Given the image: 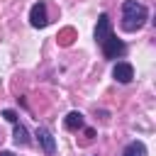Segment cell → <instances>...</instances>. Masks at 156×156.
<instances>
[{
    "label": "cell",
    "instance_id": "8992f818",
    "mask_svg": "<svg viewBox=\"0 0 156 156\" xmlns=\"http://www.w3.org/2000/svg\"><path fill=\"white\" fill-rule=\"evenodd\" d=\"M37 139H39L44 154L54 156V151H56V141H54V136H51V132H49L46 127H39V129H37Z\"/></svg>",
    "mask_w": 156,
    "mask_h": 156
},
{
    "label": "cell",
    "instance_id": "6da1fadb",
    "mask_svg": "<svg viewBox=\"0 0 156 156\" xmlns=\"http://www.w3.org/2000/svg\"><path fill=\"white\" fill-rule=\"evenodd\" d=\"M146 20H149L146 5H141L139 0H124L122 2V29L136 32L146 24Z\"/></svg>",
    "mask_w": 156,
    "mask_h": 156
},
{
    "label": "cell",
    "instance_id": "30bf717a",
    "mask_svg": "<svg viewBox=\"0 0 156 156\" xmlns=\"http://www.w3.org/2000/svg\"><path fill=\"white\" fill-rule=\"evenodd\" d=\"M2 117H5L7 122H12V124H15V122H20V119H17V112H15V110H2Z\"/></svg>",
    "mask_w": 156,
    "mask_h": 156
},
{
    "label": "cell",
    "instance_id": "3957f363",
    "mask_svg": "<svg viewBox=\"0 0 156 156\" xmlns=\"http://www.w3.org/2000/svg\"><path fill=\"white\" fill-rule=\"evenodd\" d=\"M29 22H32V27H37V29L49 24L46 5H44V2H34V5H32V10H29Z\"/></svg>",
    "mask_w": 156,
    "mask_h": 156
},
{
    "label": "cell",
    "instance_id": "ba28073f",
    "mask_svg": "<svg viewBox=\"0 0 156 156\" xmlns=\"http://www.w3.org/2000/svg\"><path fill=\"white\" fill-rule=\"evenodd\" d=\"M122 156H146V146H144V141H129L127 149L122 151Z\"/></svg>",
    "mask_w": 156,
    "mask_h": 156
},
{
    "label": "cell",
    "instance_id": "7a4b0ae2",
    "mask_svg": "<svg viewBox=\"0 0 156 156\" xmlns=\"http://www.w3.org/2000/svg\"><path fill=\"white\" fill-rule=\"evenodd\" d=\"M100 46H102V56H105V58H119V56H124V51H127L124 41L117 39L115 34H110Z\"/></svg>",
    "mask_w": 156,
    "mask_h": 156
},
{
    "label": "cell",
    "instance_id": "5b68a950",
    "mask_svg": "<svg viewBox=\"0 0 156 156\" xmlns=\"http://www.w3.org/2000/svg\"><path fill=\"white\" fill-rule=\"evenodd\" d=\"M112 76H115V80H117V83H132V78H134V68H132V63L119 61V63H115Z\"/></svg>",
    "mask_w": 156,
    "mask_h": 156
},
{
    "label": "cell",
    "instance_id": "9c48e42d",
    "mask_svg": "<svg viewBox=\"0 0 156 156\" xmlns=\"http://www.w3.org/2000/svg\"><path fill=\"white\" fill-rule=\"evenodd\" d=\"M15 141H17V144H22V146H27V144H29V134H27L24 124H20V122H15Z\"/></svg>",
    "mask_w": 156,
    "mask_h": 156
},
{
    "label": "cell",
    "instance_id": "277c9868",
    "mask_svg": "<svg viewBox=\"0 0 156 156\" xmlns=\"http://www.w3.org/2000/svg\"><path fill=\"white\" fill-rule=\"evenodd\" d=\"M110 34H112V22H110L107 12H102V15L98 17V24H95V41H98V44H102Z\"/></svg>",
    "mask_w": 156,
    "mask_h": 156
},
{
    "label": "cell",
    "instance_id": "8fae6325",
    "mask_svg": "<svg viewBox=\"0 0 156 156\" xmlns=\"http://www.w3.org/2000/svg\"><path fill=\"white\" fill-rule=\"evenodd\" d=\"M0 156H15L12 151H0Z\"/></svg>",
    "mask_w": 156,
    "mask_h": 156
},
{
    "label": "cell",
    "instance_id": "52a82bcc",
    "mask_svg": "<svg viewBox=\"0 0 156 156\" xmlns=\"http://www.w3.org/2000/svg\"><path fill=\"white\" fill-rule=\"evenodd\" d=\"M63 127H66V129H71V132L80 129V127H83V115H80L78 110L68 112V115H66V119H63Z\"/></svg>",
    "mask_w": 156,
    "mask_h": 156
}]
</instances>
